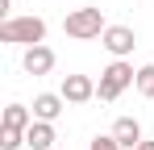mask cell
<instances>
[{"mask_svg": "<svg viewBox=\"0 0 154 150\" xmlns=\"http://www.w3.org/2000/svg\"><path fill=\"white\" fill-rule=\"evenodd\" d=\"M88 150H121V142L112 138V133H100V138H92V146Z\"/></svg>", "mask_w": 154, "mask_h": 150, "instance_id": "obj_13", "label": "cell"}, {"mask_svg": "<svg viewBox=\"0 0 154 150\" xmlns=\"http://www.w3.org/2000/svg\"><path fill=\"white\" fill-rule=\"evenodd\" d=\"M63 29H67V38H75V42H92V38H104V29H108V21H104L100 8H75V13H67V21H63Z\"/></svg>", "mask_w": 154, "mask_h": 150, "instance_id": "obj_2", "label": "cell"}, {"mask_svg": "<svg viewBox=\"0 0 154 150\" xmlns=\"http://www.w3.org/2000/svg\"><path fill=\"white\" fill-rule=\"evenodd\" d=\"M25 146L29 150H54V121H33L25 129Z\"/></svg>", "mask_w": 154, "mask_h": 150, "instance_id": "obj_8", "label": "cell"}, {"mask_svg": "<svg viewBox=\"0 0 154 150\" xmlns=\"http://www.w3.org/2000/svg\"><path fill=\"white\" fill-rule=\"evenodd\" d=\"M137 96H146V100H154V63H146V67H137Z\"/></svg>", "mask_w": 154, "mask_h": 150, "instance_id": "obj_11", "label": "cell"}, {"mask_svg": "<svg viewBox=\"0 0 154 150\" xmlns=\"http://www.w3.org/2000/svg\"><path fill=\"white\" fill-rule=\"evenodd\" d=\"M63 92H42V96H33V117L38 121H58V113H63Z\"/></svg>", "mask_w": 154, "mask_h": 150, "instance_id": "obj_7", "label": "cell"}, {"mask_svg": "<svg viewBox=\"0 0 154 150\" xmlns=\"http://www.w3.org/2000/svg\"><path fill=\"white\" fill-rule=\"evenodd\" d=\"M133 83H137V71L129 67L125 58H112V63H108V67L100 71L96 96H100V100H117L121 92H125V88H133Z\"/></svg>", "mask_w": 154, "mask_h": 150, "instance_id": "obj_3", "label": "cell"}, {"mask_svg": "<svg viewBox=\"0 0 154 150\" xmlns=\"http://www.w3.org/2000/svg\"><path fill=\"white\" fill-rule=\"evenodd\" d=\"M33 121H38V117H33V108H25V104H8L0 125H8V129H29Z\"/></svg>", "mask_w": 154, "mask_h": 150, "instance_id": "obj_10", "label": "cell"}, {"mask_svg": "<svg viewBox=\"0 0 154 150\" xmlns=\"http://www.w3.org/2000/svg\"><path fill=\"white\" fill-rule=\"evenodd\" d=\"M8 8H13V0H0V13H4V17H8Z\"/></svg>", "mask_w": 154, "mask_h": 150, "instance_id": "obj_14", "label": "cell"}, {"mask_svg": "<svg viewBox=\"0 0 154 150\" xmlns=\"http://www.w3.org/2000/svg\"><path fill=\"white\" fill-rule=\"evenodd\" d=\"M54 150H58V146H54Z\"/></svg>", "mask_w": 154, "mask_h": 150, "instance_id": "obj_16", "label": "cell"}, {"mask_svg": "<svg viewBox=\"0 0 154 150\" xmlns=\"http://www.w3.org/2000/svg\"><path fill=\"white\" fill-rule=\"evenodd\" d=\"M25 146V129H8L0 125V150H21Z\"/></svg>", "mask_w": 154, "mask_h": 150, "instance_id": "obj_12", "label": "cell"}, {"mask_svg": "<svg viewBox=\"0 0 154 150\" xmlns=\"http://www.w3.org/2000/svg\"><path fill=\"white\" fill-rule=\"evenodd\" d=\"M21 67H25V75H50L54 71V50L46 46V42H42V46H25Z\"/></svg>", "mask_w": 154, "mask_h": 150, "instance_id": "obj_6", "label": "cell"}, {"mask_svg": "<svg viewBox=\"0 0 154 150\" xmlns=\"http://www.w3.org/2000/svg\"><path fill=\"white\" fill-rule=\"evenodd\" d=\"M112 138L121 142V150H137V142H142V125L133 121V117H117V125H112Z\"/></svg>", "mask_w": 154, "mask_h": 150, "instance_id": "obj_9", "label": "cell"}, {"mask_svg": "<svg viewBox=\"0 0 154 150\" xmlns=\"http://www.w3.org/2000/svg\"><path fill=\"white\" fill-rule=\"evenodd\" d=\"M100 46L112 54V58H125V54H133V46H137V33L129 29V25H108L100 38Z\"/></svg>", "mask_w": 154, "mask_h": 150, "instance_id": "obj_4", "label": "cell"}, {"mask_svg": "<svg viewBox=\"0 0 154 150\" xmlns=\"http://www.w3.org/2000/svg\"><path fill=\"white\" fill-rule=\"evenodd\" d=\"M63 100H67V104H88V100H96L92 75H63Z\"/></svg>", "mask_w": 154, "mask_h": 150, "instance_id": "obj_5", "label": "cell"}, {"mask_svg": "<svg viewBox=\"0 0 154 150\" xmlns=\"http://www.w3.org/2000/svg\"><path fill=\"white\" fill-rule=\"evenodd\" d=\"M137 150H154V142H146V138H142V142H137Z\"/></svg>", "mask_w": 154, "mask_h": 150, "instance_id": "obj_15", "label": "cell"}, {"mask_svg": "<svg viewBox=\"0 0 154 150\" xmlns=\"http://www.w3.org/2000/svg\"><path fill=\"white\" fill-rule=\"evenodd\" d=\"M0 42H8V46H42L46 42V21L42 17H4L0 21Z\"/></svg>", "mask_w": 154, "mask_h": 150, "instance_id": "obj_1", "label": "cell"}]
</instances>
